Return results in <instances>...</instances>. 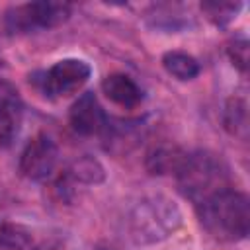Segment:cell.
Returning a JSON list of instances; mask_svg holds the SVG:
<instances>
[{"label":"cell","mask_w":250,"mask_h":250,"mask_svg":"<svg viewBox=\"0 0 250 250\" xmlns=\"http://www.w3.org/2000/svg\"><path fill=\"white\" fill-rule=\"evenodd\" d=\"M57 164H59V148L55 141L45 133L35 135L25 145L20 156V172L31 182H43L51 178Z\"/></svg>","instance_id":"obj_5"},{"label":"cell","mask_w":250,"mask_h":250,"mask_svg":"<svg viewBox=\"0 0 250 250\" xmlns=\"http://www.w3.org/2000/svg\"><path fill=\"white\" fill-rule=\"evenodd\" d=\"M8 84L0 82V148H8L18 137L21 123V105Z\"/></svg>","instance_id":"obj_8"},{"label":"cell","mask_w":250,"mask_h":250,"mask_svg":"<svg viewBox=\"0 0 250 250\" xmlns=\"http://www.w3.org/2000/svg\"><path fill=\"white\" fill-rule=\"evenodd\" d=\"M94 250H123V248L117 246V244H113V242H98Z\"/></svg>","instance_id":"obj_17"},{"label":"cell","mask_w":250,"mask_h":250,"mask_svg":"<svg viewBox=\"0 0 250 250\" xmlns=\"http://www.w3.org/2000/svg\"><path fill=\"white\" fill-rule=\"evenodd\" d=\"M201 225L219 240L236 242L244 240L250 230V201L246 193L223 188L197 205Z\"/></svg>","instance_id":"obj_1"},{"label":"cell","mask_w":250,"mask_h":250,"mask_svg":"<svg viewBox=\"0 0 250 250\" xmlns=\"http://www.w3.org/2000/svg\"><path fill=\"white\" fill-rule=\"evenodd\" d=\"M92 68L80 59H62L55 62L43 78V88L49 96L62 98L78 92L90 78Z\"/></svg>","instance_id":"obj_6"},{"label":"cell","mask_w":250,"mask_h":250,"mask_svg":"<svg viewBox=\"0 0 250 250\" xmlns=\"http://www.w3.org/2000/svg\"><path fill=\"white\" fill-rule=\"evenodd\" d=\"M227 51H229L232 64H236L242 72H246L248 70V41L244 37H236L234 41H230Z\"/></svg>","instance_id":"obj_16"},{"label":"cell","mask_w":250,"mask_h":250,"mask_svg":"<svg viewBox=\"0 0 250 250\" xmlns=\"http://www.w3.org/2000/svg\"><path fill=\"white\" fill-rule=\"evenodd\" d=\"M104 94L121 107H135L143 102L141 86L127 74H109L102 82Z\"/></svg>","instance_id":"obj_10"},{"label":"cell","mask_w":250,"mask_h":250,"mask_svg":"<svg viewBox=\"0 0 250 250\" xmlns=\"http://www.w3.org/2000/svg\"><path fill=\"white\" fill-rule=\"evenodd\" d=\"M162 66L168 74H172L178 80H191L199 74V62L182 51H168L162 57Z\"/></svg>","instance_id":"obj_12"},{"label":"cell","mask_w":250,"mask_h":250,"mask_svg":"<svg viewBox=\"0 0 250 250\" xmlns=\"http://www.w3.org/2000/svg\"><path fill=\"white\" fill-rule=\"evenodd\" d=\"M180 191L195 205L211 193L229 188L223 164L207 152H188L180 172L176 174Z\"/></svg>","instance_id":"obj_3"},{"label":"cell","mask_w":250,"mask_h":250,"mask_svg":"<svg viewBox=\"0 0 250 250\" xmlns=\"http://www.w3.org/2000/svg\"><path fill=\"white\" fill-rule=\"evenodd\" d=\"M0 250H39L31 232L14 223L0 225Z\"/></svg>","instance_id":"obj_13"},{"label":"cell","mask_w":250,"mask_h":250,"mask_svg":"<svg viewBox=\"0 0 250 250\" xmlns=\"http://www.w3.org/2000/svg\"><path fill=\"white\" fill-rule=\"evenodd\" d=\"M70 16V4L66 2H27L12 6L6 12V29L10 33H29L37 29H49Z\"/></svg>","instance_id":"obj_4"},{"label":"cell","mask_w":250,"mask_h":250,"mask_svg":"<svg viewBox=\"0 0 250 250\" xmlns=\"http://www.w3.org/2000/svg\"><path fill=\"white\" fill-rule=\"evenodd\" d=\"M182 223V211L166 195L143 197L129 215V230L135 242L152 244L168 238Z\"/></svg>","instance_id":"obj_2"},{"label":"cell","mask_w":250,"mask_h":250,"mask_svg":"<svg viewBox=\"0 0 250 250\" xmlns=\"http://www.w3.org/2000/svg\"><path fill=\"white\" fill-rule=\"evenodd\" d=\"M105 180V170L104 166L92 158V156H82L70 162V166L64 172V182L72 184H84V186H96Z\"/></svg>","instance_id":"obj_11"},{"label":"cell","mask_w":250,"mask_h":250,"mask_svg":"<svg viewBox=\"0 0 250 250\" xmlns=\"http://www.w3.org/2000/svg\"><path fill=\"white\" fill-rule=\"evenodd\" d=\"M223 121L225 127L230 135H238L244 137L246 129H248V105L244 100L240 98H230L229 104L225 105V113H223Z\"/></svg>","instance_id":"obj_14"},{"label":"cell","mask_w":250,"mask_h":250,"mask_svg":"<svg viewBox=\"0 0 250 250\" xmlns=\"http://www.w3.org/2000/svg\"><path fill=\"white\" fill-rule=\"evenodd\" d=\"M70 125L80 135H98L107 129V115L94 92H84L70 107Z\"/></svg>","instance_id":"obj_7"},{"label":"cell","mask_w":250,"mask_h":250,"mask_svg":"<svg viewBox=\"0 0 250 250\" xmlns=\"http://www.w3.org/2000/svg\"><path fill=\"white\" fill-rule=\"evenodd\" d=\"M188 152L184 148H180L178 145H170V143H160L154 145L145 158V166L150 174L154 176H176L186 160Z\"/></svg>","instance_id":"obj_9"},{"label":"cell","mask_w":250,"mask_h":250,"mask_svg":"<svg viewBox=\"0 0 250 250\" xmlns=\"http://www.w3.org/2000/svg\"><path fill=\"white\" fill-rule=\"evenodd\" d=\"M240 8H242V4H238V2H203V4H201L203 14H205L215 25H225V23H229V21L238 14Z\"/></svg>","instance_id":"obj_15"}]
</instances>
